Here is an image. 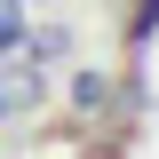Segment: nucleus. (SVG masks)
I'll list each match as a JSON object with an SVG mask.
<instances>
[{
    "mask_svg": "<svg viewBox=\"0 0 159 159\" xmlns=\"http://www.w3.org/2000/svg\"><path fill=\"white\" fill-rule=\"evenodd\" d=\"M159 32V0H135V16H127V40H135V48H143V40H151Z\"/></svg>",
    "mask_w": 159,
    "mask_h": 159,
    "instance_id": "nucleus-1",
    "label": "nucleus"
},
{
    "mask_svg": "<svg viewBox=\"0 0 159 159\" xmlns=\"http://www.w3.org/2000/svg\"><path fill=\"white\" fill-rule=\"evenodd\" d=\"M16 40H24V8H16V0H0V48H16Z\"/></svg>",
    "mask_w": 159,
    "mask_h": 159,
    "instance_id": "nucleus-2",
    "label": "nucleus"
},
{
    "mask_svg": "<svg viewBox=\"0 0 159 159\" xmlns=\"http://www.w3.org/2000/svg\"><path fill=\"white\" fill-rule=\"evenodd\" d=\"M72 103H80V111H96V103H103V72H80V88H72Z\"/></svg>",
    "mask_w": 159,
    "mask_h": 159,
    "instance_id": "nucleus-3",
    "label": "nucleus"
}]
</instances>
